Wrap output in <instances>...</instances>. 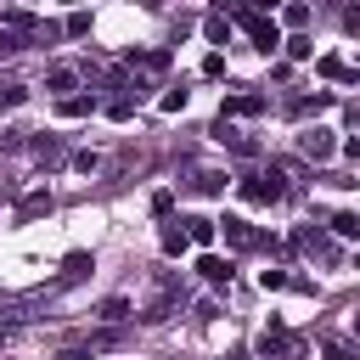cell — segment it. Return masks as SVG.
I'll return each instance as SVG.
<instances>
[{
	"label": "cell",
	"instance_id": "1",
	"mask_svg": "<svg viewBox=\"0 0 360 360\" xmlns=\"http://www.w3.org/2000/svg\"><path fill=\"white\" fill-rule=\"evenodd\" d=\"M231 22H236V28H242V34H248V39H253V45L264 51V56L287 45V39H281V28H276V17H264V11H253V6H236V11H231Z\"/></svg>",
	"mask_w": 360,
	"mask_h": 360
},
{
	"label": "cell",
	"instance_id": "2",
	"mask_svg": "<svg viewBox=\"0 0 360 360\" xmlns=\"http://www.w3.org/2000/svg\"><path fill=\"white\" fill-rule=\"evenodd\" d=\"M236 191H242L248 202H276V197L287 191V174H281V169H259V174H242Z\"/></svg>",
	"mask_w": 360,
	"mask_h": 360
},
{
	"label": "cell",
	"instance_id": "3",
	"mask_svg": "<svg viewBox=\"0 0 360 360\" xmlns=\"http://www.w3.org/2000/svg\"><path fill=\"white\" fill-rule=\"evenodd\" d=\"M253 349H259V360H287V354H298V338L270 315V326L259 332V343H253Z\"/></svg>",
	"mask_w": 360,
	"mask_h": 360
},
{
	"label": "cell",
	"instance_id": "4",
	"mask_svg": "<svg viewBox=\"0 0 360 360\" xmlns=\"http://www.w3.org/2000/svg\"><path fill=\"white\" fill-rule=\"evenodd\" d=\"M298 152H304V158H309V163H326V158H332V152H338V135H332V129H326V124H309V129H304V135H298Z\"/></svg>",
	"mask_w": 360,
	"mask_h": 360
},
{
	"label": "cell",
	"instance_id": "5",
	"mask_svg": "<svg viewBox=\"0 0 360 360\" xmlns=\"http://www.w3.org/2000/svg\"><path fill=\"white\" fill-rule=\"evenodd\" d=\"M219 236H225V248H236V253H248V248L264 242V231H253L242 214H225V219H219Z\"/></svg>",
	"mask_w": 360,
	"mask_h": 360
},
{
	"label": "cell",
	"instance_id": "6",
	"mask_svg": "<svg viewBox=\"0 0 360 360\" xmlns=\"http://www.w3.org/2000/svg\"><path fill=\"white\" fill-rule=\"evenodd\" d=\"M158 248H163V259H180V253L191 248V236H186V219H163V231H158Z\"/></svg>",
	"mask_w": 360,
	"mask_h": 360
},
{
	"label": "cell",
	"instance_id": "7",
	"mask_svg": "<svg viewBox=\"0 0 360 360\" xmlns=\"http://www.w3.org/2000/svg\"><path fill=\"white\" fill-rule=\"evenodd\" d=\"M253 112H264V96H253V90H236L219 107V118H253Z\"/></svg>",
	"mask_w": 360,
	"mask_h": 360
},
{
	"label": "cell",
	"instance_id": "8",
	"mask_svg": "<svg viewBox=\"0 0 360 360\" xmlns=\"http://www.w3.org/2000/svg\"><path fill=\"white\" fill-rule=\"evenodd\" d=\"M214 141H219V146H231V152H242V158H253V152H259V146H253L231 118H214Z\"/></svg>",
	"mask_w": 360,
	"mask_h": 360
},
{
	"label": "cell",
	"instance_id": "9",
	"mask_svg": "<svg viewBox=\"0 0 360 360\" xmlns=\"http://www.w3.org/2000/svg\"><path fill=\"white\" fill-rule=\"evenodd\" d=\"M39 214H51V191H45V186L22 191V202H17V225H28V219H39Z\"/></svg>",
	"mask_w": 360,
	"mask_h": 360
},
{
	"label": "cell",
	"instance_id": "10",
	"mask_svg": "<svg viewBox=\"0 0 360 360\" xmlns=\"http://www.w3.org/2000/svg\"><path fill=\"white\" fill-rule=\"evenodd\" d=\"M197 276H202L208 287H231V259H219V253H202V259H197Z\"/></svg>",
	"mask_w": 360,
	"mask_h": 360
},
{
	"label": "cell",
	"instance_id": "11",
	"mask_svg": "<svg viewBox=\"0 0 360 360\" xmlns=\"http://www.w3.org/2000/svg\"><path fill=\"white\" fill-rule=\"evenodd\" d=\"M315 73H321V79H338V84H349V79H354V68H349L343 56H315Z\"/></svg>",
	"mask_w": 360,
	"mask_h": 360
},
{
	"label": "cell",
	"instance_id": "12",
	"mask_svg": "<svg viewBox=\"0 0 360 360\" xmlns=\"http://www.w3.org/2000/svg\"><path fill=\"white\" fill-rule=\"evenodd\" d=\"M45 90H56V96L68 101V96L79 90V73H73V68H51V73H45Z\"/></svg>",
	"mask_w": 360,
	"mask_h": 360
},
{
	"label": "cell",
	"instance_id": "13",
	"mask_svg": "<svg viewBox=\"0 0 360 360\" xmlns=\"http://www.w3.org/2000/svg\"><path fill=\"white\" fill-rule=\"evenodd\" d=\"M186 236H191L197 248H208V242L219 236V219H202V214H191V219H186Z\"/></svg>",
	"mask_w": 360,
	"mask_h": 360
},
{
	"label": "cell",
	"instance_id": "14",
	"mask_svg": "<svg viewBox=\"0 0 360 360\" xmlns=\"http://www.w3.org/2000/svg\"><path fill=\"white\" fill-rule=\"evenodd\" d=\"M34 158H39V163H62L68 152H62V141H56V135H45V129H39V135H34Z\"/></svg>",
	"mask_w": 360,
	"mask_h": 360
},
{
	"label": "cell",
	"instance_id": "15",
	"mask_svg": "<svg viewBox=\"0 0 360 360\" xmlns=\"http://www.w3.org/2000/svg\"><path fill=\"white\" fill-rule=\"evenodd\" d=\"M231 28H236V22H231L225 11H214V17L202 22V34H208V45H225V39H231Z\"/></svg>",
	"mask_w": 360,
	"mask_h": 360
},
{
	"label": "cell",
	"instance_id": "16",
	"mask_svg": "<svg viewBox=\"0 0 360 360\" xmlns=\"http://www.w3.org/2000/svg\"><path fill=\"white\" fill-rule=\"evenodd\" d=\"M191 191H197V197H219V191H225V174H214V169H202V174L191 180Z\"/></svg>",
	"mask_w": 360,
	"mask_h": 360
},
{
	"label": "cell",
	"instance_id": "17",
	"mask_svg": "<svg viewBox=\"0 0 360 360\" xmlns=\"http://www.w3.org/2000/svg\"><path fill=\"white\" fill-rule=\"evenodd\" d=\"M84 270H96V259H90V253H68V259H62V281H79Z\"/></svg>",
	"mask_w": 360,
	"mask_h": 360
},
{
	"label": "cell",
	"instance_id": "18",
	"mask_svg": "<svg viewBox=\"0 0 360 360\" xmlns=\"http://www.w3.org/2000/svg\"><path fill=\"white\" fill-rule=\"evenodd\" d=\"M56 107H62V118H84V112H96V96H68Z\"/></svg>",
	"mask_w": 360,
	"mask_h": 360
},
{
	"label": "cell",
	"instance_id": "19",
	"mask_svg": "<svg viewBox=\"0 0 360 360\" xmlns=\"http://www.w3.org/2000/svg\"><path fill=\"white\" fill-rule=\"evenodd\" d=\"M96 315L118 326V321H129V298H101V309H96Z\"/></svg>",
	"mask_w": 360,
	"mask_h": 360
},
{
	"label": "cell",
	"instance_id": "20",
	"mask_svg": "<svg viewBox=\"0 0 360 360\" xmlns=\"http://www.w3.org/2000/svg\"><path fill=\"white\" fill-rule=\"evenodd\" d=\"M287 56H292V62H309V56H315V39L292 34V39H287Z\"/></svg>",
	"mask_w": 360,
	"mask_h": 360
},
{
	"label": "cell",
	"instance_id": "21",
	"mask_svg": "<svg viewBox=\"0 0 360 360\" xmlns=\"http://www.w3.org/2000/svg\"><path fill=\"white\" fill-rule=\"evenodd\" d=\"M62 34H73V39H84V34H90V11H73V17L62 22Z\"/></svg>",
	"mask_w": 360,
	"mask_h": 360
},
{
	"label": "cell",
	"instance_id": "22",
	"mask_svg": "<svg viewBox=\"0 0 360 360\" xmlns=\"http://www.w3.org/2000/svg\"><path fill=\"white\" fill-rule=\"evenodd\" d=\"M259 287H264V292H281V287H292V281H287V270H259Z\"/></svg>",
	"mask_w": 360,
	"mask_h": 360
},
{
	"label": "cell",
	"instance_id": "23",
	"mask_svg": "<svg viewBox=\"0 0 360 360\" xmlns=\"http://www.w3.org/2000/svg\"><path fill=\"white\" fill-rule=\"evenodd\" d=\"M202 79H225V56H219V51L202 56Z\"/></svg>",
	"mask_w": 360,
	"mask_h": 360
},
{
	"label": "cell",
	"instance_id": "24",
	"mask_svg": "<svg viewBox=\"0 0 360 360\" xmlns=\"http://www.w3.org/2000/svg\"><path fill=\"white\" fill-rule=\"evenodd\" d=\"M332 231H338V236H360V214H338Z\"/></svg>",
	"mask_w": 360,
	"mask_h": 360
},
{
	"label": "cell",
	"instance_id": "25",
	"mask_svg": "<svg viewBox=\"0 0 360 360\" xmlns=\"http://www.w3.org/2000/svg\"><path fill=\"white\" fill-rule=\"evenodd\" d=\"M281 22H287V28H304V22H309V6H287Z\"/></svg>",
	"mask_w": 360,
	"mask_h": 360
},
{
	"label": "cell",
	"instance_id": "26",
	"mask_svg": "<svg viewBox=\"0 0 360 360\" xmlns=\"http://www.w3.org/2000/svg\"><path fill=\"white\" fill-rule=\"evenodd\" d=\"M152 214L169 219V214H174V191H158V197H152Z\"/></svg>",
	"mask_w": 360,
	"mask_h": 360
},
{
	"label": "cell",
	"instance_id": "27",
	"mask_svg": "<svg viewBox=\"0 0 360 360\" xmlns=\"http://www.w3.org/2000/svg\"><path fill=\"white\" fill-rule=\"evenodd\" d=\"M158 107H163V112H180V107H186V90H180V84H174V90H169V96H163V101H158Z\"/></svg>",
	"mask_w": 360,
	"mask_h": 360
},
{
	"label": "cell",
	"instance_id": "28",
	"mask_svg": "<svg viewBox=\"0 0 360 360\" xmlns=\"http://www.w3.org/2000/svg\"><path fill=\"white\" fill-rule=\"evenodd\" d=\"M73 169H79V174H96V169H101V158H96V152H79V158H73Z\"/></svg>",
	"mask_w": 360,
	"mask_h": 360
},
{
	"label": "cell",
	"instance_id": "29",
	"mask_svg": "<svg viewBox=\"0 0 360 360\" xmlns=\"http://www.w3.org/2000/svg\"><path fill=\"white\" fill-rule=\"evenodd\" d=\"M22 96H28V90H22V84H6V90H0V107H17V101H22Z\"/></svg>",
	"mask_w": 360,
	"mask_h": 360
},
{
	"label": "cell",
	"instance_id": "30",
	"mask_svg": "<svg viewBox=\"0 0 360 360\" xmlns=\"http://www.w3.org/2000/svg\"><path fill=\"white\" fill-rule=\"evenodd\" d=\"M326 360H354V354H349V343H326Z\"/></svg>",
	"mask_w": 360,
	"mask_h": 360
},
{
	"label": "cell",
	"instance_id": "31",
	"mask_svg": "<svg viewBox=\"0 0 360 360\" xmlns=\"http://www.w3.org/2000/svg\"><path fill=\"white\" fill-rule=\"evenodd\" d=\"M343 28H349V34H360V6H354V11H343Z\"/></svg>",
	"mask_w": 360,
	"mask_h": 360
},
{
	"label": "cell",
	"instance_id": "32",
	"mask_svg": "<svg viewBox=\"0 0 360 360\" xmlns=\"http://www.w3.org/2000/svg\"><path fill=\"white\" fill-rule=\"evenodd\" d=\"M0 51H17V39H11V34H6V28H0Z\"/></svg>",
	"mask_w": 360,
	"mask_h": 360
},
{
	"label": "cell",
	"instance_id": "33",
	"mask_svg": "<svg viewBox=\"0 0 360 360\" xmlns=\"http://www.w3.org/2000/svg\"><path fill=\"white\" fill-rule=\"evenodd\" d=\"M354 270H360V253H354Z\"/></svg>",
	"mask_w": 360,
	"mask_h": 360
},
{
	"label": "cell",
	"instance_id": "34",
	"mask_svg": "<svg viewBox=\"0 0 360 360\" xmlns=\"http://www.w3.org/2000/svg\"><path fill=\"white\" fill-rule=\"evenodd\" d=\"M354 326H360V315H354Z\"/></svg>",
	"mask_w": 360,
	"mask_h": 360
}]
</instances>
